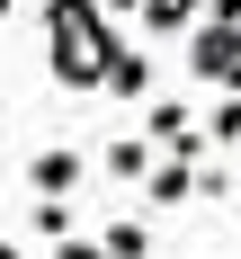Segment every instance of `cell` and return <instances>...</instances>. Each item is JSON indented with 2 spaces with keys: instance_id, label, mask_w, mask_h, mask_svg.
<instances>
[{
  "instance_id": "10",
  "label": "cell",
  "mask_w": 241,
  "mask_h": 259,
  "mask_svg": "<svg viewBox=\"0 0 241 259\" xmlns=\"http://www.w3.org/2000/svg\"><path fill=\"white\" fill-rule=\"evenodd\" d=\"M107 250H116V259H152V224H107Z\"/></svg>"
},
{
  "instance_id": "4",
  "label": "cell",
  "mask_w": 241,
  "mask_h": 259,
  "mask_svg": "<svg viewBox=\"0 0 241 259\" xmlns=\"http://www.w3.org/2000/svg\"><path fill=\"white\" fill-rule=\"evenodd\" d=\"M99 170H107L116 188H143V179L161 170V143H152V134H116V143L99 152Z\"/></svg>"
},
{
  "instance_id": "9",
  "label": "cell",
  "mask_w": 241,
  "mask_h": 259,
  "mask_svg": "<svg viewBox=\"0 0 241 259\" xmlns=\"http://www.w3.org/2000/svg\"><path fill=\"white\" fill-rule=\"evenodd\" d=\"M36 241H72V197H36Z\"/></svg>"
},
{
  "instance_id": "14",
  "label": "cell",
  "mask_w": 241,
  "mask_h": 259,
  "mask_svg": "<svg viewBox=\"0 0 241 259\" xmlns=\"http://www.w3.org/2000/svg\"><path fill=\"white\" fill-rule=\"evenodd\" d=\"M125 9H143V0H107V18H125Z\"/></svg>"
},
{
  "instance_id": "2",
  "label": "cell",
  "mask_w": 241,
  "mask_h": 259,
  "mask_svg": "<svg viewBox=\"0 0 241 259\" xmlns=\"http://www.w3.org/2000/svg\"><path fill=\"white\" fill-rule=\"evenodd\" d=\"M187 72L214 80V90H241V27L232 18H206L197 36H187Z\"/></svg>"
},
{
  "instance_id": "1",
  "label": "cell",
  "mask_w": 241,
  "mask_h": 259,
  "mask_svg": "<svg viewBox=\"0 0 241 259\" xmlns=\"http://www.w3.org/2000/svg\"><path fill=\"white\" fill-rule=\"evenodd\" d=\"M107 63H116L107 0H45V72L63 90H107Z\"/></svg>"
},
{
  "instance_id": "16",
  "label": "cell",
  "mask_w": 241,
  "mask_h": 259,
  "mask_svg": "<svg viewBox=\"0 0 241 259\" xmlns=\"http://www.w3.org/2000/svg\"><path fill=\"white\" fill-rule=\"evenodd\" d=\"M232 197H241V170H232Z\"/></svg>"
},
{
  "instance_id": "6",
  "label": "cell",
  "mask_w": 241,
  "mask_h": 259,
  "mask_svg": "<svg viewBox=\"0 0 241 259\" xmlns=\"http://www.w3.org/2000/svg\"><path fill=\"white\" fill-rule=\"evenodd\" d=\"M187 197H197V161H179V152H170L152 179H143V206H152V214H170V206H187Z\"/></svg>"
},
{
  "instance_id": "13",
  "label": "cell",
  "mask_w": 241,
  "mask_h": 259,
  "mask_svg": "<svg viewBox=\"0 0 241 259\" xmlns=\"http://www.w3.org/2000/svg\"><path fill=\"white\" fill-rule=\"evenodd\" d=\"M206 18H232L241 27V0H206Z\"/></svg>"
},
{
  "instance_id": "5",
  "label": "cell",
  "mask_w": 241,
  "mask_h": 259,
  "mask_svg": "<svg viewBox=\"0 0 241 259\" xmlns=\"http://www.w3.org/2000/svg\"><path fill=\"white\" fill-rule=\"evenodd\" d=\"M80 179H89V161H80L72 143H45V152L27 161V188H36V197H72Z\"/></svg>"
},
{
  "instance_id": "15",
  "label": "cell",
  "mask_w": 241,
  "mask_h": 259,
  "mask_svg": "<svg viewBox=\"0 0 241 259\" xmlns=\"http://www.w3.org/2000/svg\"><path fill=\"white\" fill-rule=\"evenodd\" d=\"M9 9H18V0H0V27H9Z\"/></svg>"
},
{
  "instance_id": "7",
  "label": "cell",
  "mask_w": 241,
  "mask_h": 259,
  "mask_svg": "<svg viewBox=\"0 0 241 259\" xmlns=\"http://www.w3.org/2000/svg\"><path fill=\"white\" fill-rule=\"evenodd\" d=\"M152 90V54L143 45H116V63H107V99H143Z\"/></svg>"
},
{
  "instance_id": "12",
  "label": "cell",
  "mask_w": 241,
  "mask_h": 259,
  "mask_svg": "<svg viewBox=\"0 0 241 259\" xmlns=\"http://www.w3.org/2000/svg\"><path fill=\"white\" fill-rule=\"evenodd\" d=\"M54 259H116V250H107V241H80V233H72V241H54Z\"/></svg>"
},
{
  "instance_id": "8",
  "label": "cell",
  "mask_w": 241,
  "mask_h": 259,
  "mask_svg": "<svg viewBox=\"0 0 241 259\" xmlns=\"http://www.w3.org/2000/svg\"><path fill=\"white\" fill-rule=\"evenodd\" d=\"M197 9H206V0H143V27H152V36H197Z\"/></svg>"
},
{
  "instance_id": "17",
  "label": "cell",
  "mask_w": 241,
  "mask_h": 259,
  "mask_svg": "<svg viewBox=\"0 0 241 259\" xmlns=\"http://www.w3.org/2000/svg\"><path fill=\"white\" fill-rule=\"evenodd\" d=\"M18 259H27V250H18Z\"/></svg>"
},
{
  "instance_id": "11",
  "label": "cell",
  "mask_w": 241,
  "mask_h": 259,
  "mask_svg": "<svg viewBox=\"0 0 241 259\" xmlns=\"http://www.w3.org/2000/svg\"><path fill=\"white\" fill-rule=\"evenodd\" d=\"M206 134H214V143H241V90H223V107H214Z\"/></svg>"
},
{
  "instance_id": "3",
  "label": "cell",
  "mask_w": 241,
  "mask_h": 259,
  "mask_svg": "<svg viewBox=\"0 0 241 259\" xmlns=\"http://www.w3.org/2000/svg\"><path fill=\"white\" fill-rule=\"evenodd\" d=\"M143 134H152L161 152H179V161H206V143H214V134L197 125L179 99H152V107H143Z\"/></svg>"
}]
</instances>
